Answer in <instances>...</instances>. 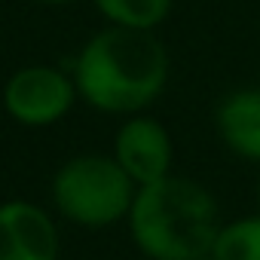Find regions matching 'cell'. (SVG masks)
I'll return each instance as SVG.
<instances>
[{
    "label": "cell",
    "instance_id": "obj_1",
    "mask_svg": "<svg viewBox=\"0 0 260 260\" xmlns=\"http://www.w3.org/2000/svg\"><path fill=\"white\" fill-rule=\"evenodd\" d=\"M169 80V52L153 31L107 25L83 43L74 61L80 98L104 113L135 116L150 107Z\"/></svg>",
    "mask_w": 260,
    "mask_h": 260
},
{
    "label": "cell",
    "instance_id": "obj_2",
    "mask_svg": "<svg viewBox=\"0 0 260 260\" xmlns=\"http://www.w3.org/2000/svg\"><path fill=\"white\" fill-rule=\"evenodd\" d=\"M125 220L132 242L150 260H202L220 230L211 190L178 175L138 187Z\"/></svg>",
    "mask_w": 260,
    "mask_h": 260
},
{
    "label": "cell",
    "instance_id": "obj_3",
    "mask_svg": "<svg viewBox=\"0 0 260 260\" xmlns=\"http://www.w3.org/2000/svg\"><path fill=\"white\" fill-rule=\"evenodd\" d=\"M135 193H138L135 181L119 169V162L113 156H98V153L68 159L64 166H58L49 184L55 211L64 220L89 230L125 220L128 208L135 202Z\"/></svg>",
    "mask_w": 260,
    "mask_h": 260
},
{
    "label": "cell",
    "instance_id": "obj_4",
    "mask_svg": "<svg viewBox=\"0 0 260 260\" xmlns=\"http://www.w3.org/2000/svg\"><path fill=\"white\" fill-rule=\"evenodd\" d=\"M80 98L74 74L52 64H25L4 83V110L28 128L58 122Z\"/></svg>",
    "mask_w": 260,
    "mask_h": 260
},
{
    "label": "cell",
    "instance_id": "obj_5",
    "mask_svg": "<svg viewBox=\"0 0 260 260\" xmlns=\"http://www.w3.org/2000/svg\"><path fill=\"white\" fill-rule=\"evenodd\" d=\"M113 159L135 181V187L156 184L172 175V138L153 116H128L113 138Z\"/></svg>",
    "mask_w": 260,
    "mask_h": 260
},
{
    "label": "cell",
    "instance_id": "obj_6",
    "mask_svg": "<svg viewBox=\"0 0 260 260\" xmlns=\"http://www.w3.org/2000/svg\"><path fill=\"white\" fill-rule=\"evenodd\" d=\"M61 236L46 208L28 199L0 205V260H58Z\"/></svg>",
    "mask_w": 260,
    "mask_h": 260
},
{
    "label": "cell",
    "instance_id": "obj_7",
    "mask_svg": "<svg viewBox=\"0 0 260 260\" xmlns=\"http://www.w3.org/2000/svg\"><path fill=\"white\" fill-rule=\"evenodd\" d=\"M217 135L236 156L260 162V89H239L220 101Z\"/></svg>",
    "mask_w": 260,
    "mask_h": 260
},
{
    "label": "cell",
    "instance_id": "obj_8",
    "mask_svg": "<svg viewBox=\"0 0 260 260\" xmlns=\"http://www.w3.org/2000/svg\"><path fill=\"white\" fill-rule=\"evenodd\" d=\"M214 260H260V214L220 223L211 254Z\"/></svg>",
    "mask_w": 260,
    "mask_h": 260
},
{
    "label": "cell",
    "instance_id": "obj_9",
    "mask_svg": "<svg viewBox=\"0 0 260 260\" xmlns=\"http://www.w3.org/2000/svg\"><path fill=\"white\" fill-rule=\"evenodd\" d=\"M98 13L110 25L153 31L172 10V0H95Z\"/></svg>",
    "mask_w": 260,
    "mask_h": 260
},
{
    "label": "cell",
    "instance_id": "obj_10",
    "mask_svg": "<svg viewBox=\"0 0 260 260\" xmlns=\"http://www.w3.org/2000/svg\"><path fill=\"white\" fill-rule=\"evenodd\" d=\"M31 4H40V7H68V4H77V0H31Z\"/></svg>",
    "mask_w": 260,
    "mask_h": 260
},
{
    "label": "cell",
    "instance_id": "obj_11",
    "mask_svg": "<svg viewBox=\"0 0 260 260\" xmlns=\"http://www.w3.org/2000/svg\"><path fill=\"white\" fill-rule=\"evenodd\" d=\"M257 202H260V181H257Z\"/></svg>",
    "mask_w": 260,
    "mask_h": 260
},
{
    "label": "cell",
    "instance_id": "obj_12",
    "mask_svg": "<svg viewBox=\"0 0 260 260\" xmlns=\"http://www.w3.org/2000/svg\"><path fill=\"white\" fill-rule=\"evenodd\" d=\"M202 260H214V257H202Z\"/></svg>",
    "mask_w": 260,
    "mask_h": 260
}]
</instances>
